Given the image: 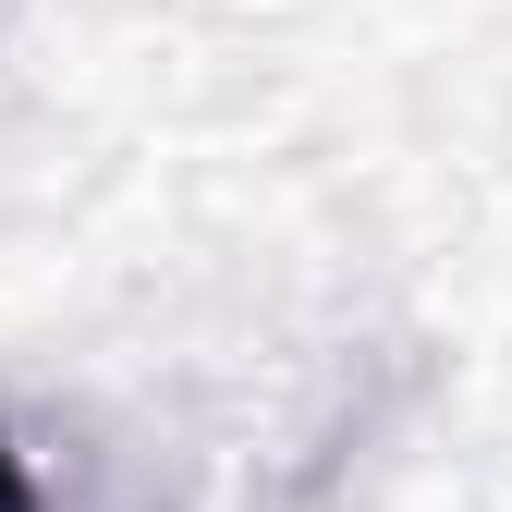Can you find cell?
Here are the masks:
<instances>
[{
    "mask_svg": "<svg viewBox=\"0 0 512 512\" xmlns=\"http://www.w3.org/2000/svg\"><path fill=\"white\" fill-rule=\"evenodd\" d=\"M0 512H37V476H25V452L0 439Z\"/></svg>",
    "mask_w": 512,
    "mask_h": 512,
    "instance_id": "cell-1",
    "label": "cell"
}]
</instances>
